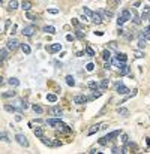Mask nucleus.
I'll return each mask as SVG.
<instances>
[{"instance_id": "obj_1", "label": "nucleus", "mask_w": 150, "mask_h": 154, "mask_svg": "<svg viewBox=\"0 0 150 154\" xmlns=\"http://www.w3.org/2000/svg\"><path fill=\"white\" fill-rule=\"evenodd\" d=\"M119 135H120V130H114V132H111V133L105 135L104 138H101V139H99V144H101V145H107L108 142L114 141V139L119 136Z\"/></svg>"}, {"instance_id": "obj_2", "label": "nucleus", "mask_w": 150, "mask_h": 154, "mask_svg": "<svg viewBox=\"0 0 150 154\" xmlns=\"http://www.w3.org/2000/svg\"><path fill=\"white\" fill-rule=\"evenodd\" d=\"M42 142H44L47 147H62V142L60 141H53V139H50V138H45V136H42V138H39Z\"/></svg>"}, {"instance_id": "obj_3", "label": "nucleus", "mask_w": 150, "mask_h": 154, "mask_svg": "<svg viewBox=\"0 0 150 154\" xmlns=\"http://www.w3.org/2000/svg\"><path fill=\"white\" fill-rule=\"evenodd\" d=\"M116 91H117V94H128L131 90L128 88V87L125 85L122 81H119L117 84H116Z\"/></svg>"}, {"instance_id": "obj_4", "label": "nucleus", "mask_w": 150, "mask_h": 154, "mask_svg": "<svg viewBox=\"0 0 150 154\" xmlns=\"http://www.w3.org/2000/svg\"><path fill=\"white\" fill-rule=\"evenodd\" d=\"M45 123H47V126H50V127L59 129V126H60L62 120H60V117H56V118H50V120H47Z\"/></svg>"}, {"instance_id": "obj_5", "label": "nucleus", "mask_w": 150, "mask_h": 154, "mask_svg": "<svg viewBox=\"0 0 150 154\" xmlns=\"http://www.w3.org/2000/svg\"><path fill=\"white\" fill-rule=\"evenodd\" d=\"M35 32H36V26L32 24V26H26V27H24L21 33L24 34V36H29V37H30V36H33V34H35Z\"/></svg>"}, {"instance_id": "obj_6", "label": "nucleus", "mask_w": 150, "mask_h": 154, "mask_svg": "<svg viewBox=\"0 0 150 154\" xmlns=\"http://www.w3.org/2000/svg\"><path fill=\"white\" fill-rule=\"evenodd\" d=\"M15 141H17L21 147H29V141H27V138L24 136L23 133H18L17 136H15Z\"/></svg>"}, {"instance_id": "obj_7", "label": "nucleus", "mask_w": 150, "mask_h": 154, "mask_svg": "<svg viewBox=\"0 0 150 154\" xmlns=\"http://www.w3.org/2000/svg\"><path fill=\"white\" fill-rule=\"evenodd\" d=\"M89 100H93V99H92V96H90V97H87V96H83V94H80V96H75V97H74V102L78 103V105H81V103H86V102H89Z\"/></svg>"}, {"instance_id": "obj_8", "label": "nucleus", "mask_w": 150, "mask_h": 154, "mask_svg": "<svg viewBox=\"0 0 150 154\" xmlns=\"http://www.w3.org/2000/svg\"><path fill=\"white\" fill-rule=\"evenodd\" d=\"M6 46H8V50H12V51H15L18 46H20V42H18L17 39H9L8 41V43H6Z\"/></svg>"}, {"instance_id": "obj_9", "label": "nucleus", "mask_w": 150, "mask_h": 154, "mask_svg": "<svg viewBox=\"0 0 150 154\" xmlns=\"http://www.w3.org/2000/svg\"><path fill=\"white\" fill-rule=\"evenodd\" d=\"M60 50H62V43H53V45L47 46V51L51 52V54H56V52H59Z\"/></svg>"}, {"instance_id": "obj_10", "label": "nucleus", "mask_w": 150, "mask_h": 154, "mask_svg": "<svg viewBox=\"0 0 150 154\" xmlns=\"http://www.w3.org/2000/svg\"><path fill=\"white\" fill-rule=\"evenodd\" d=\"M101 15H102V18L105 20V18H113L114 17V12L113 11H108V9H101V11H98Z\"/></svg>"}, {"instance_id": "obj_11", "label": "nucleus", "mask_w": 150, "mask_h": 154, "mask_svg": "<svg viewBox=\"0 0 150 154\" xmlns=\"http://www.w3.org/2000/svg\"><path fill=\"white\" fill-rule=\"evenodd\" d=\"M129 70H131V68H129L126 63H123V64H120V66H119V72H120V75H122V76L128 75V73H129Z\"/></svg>"}, {"instance_id": "obj_12", "label": "nucleus", "mask_w": 150, "mask_h": 154, "mask_svg": "<svg viewBox=\"0 0 150 154\" xmlns=\"http://www.w3.org/2000/svg\"><path fill=\"white\" fill-rule=\"evenodd\" d=\"M93 23H96V24H101L102 21H104V18H102V15L99 14V12H93V15H92V18H90Z\"/></svg>"}, {"instance_id": "obj_13", "label": "nucleus", "mask_w": 150, "mask_h": 154, "mask_svg": "<svg viewBox=\"0 0 150 154\" xmlns=\"http://www.w3.org/2000/svg\"><path fill=\"white\" fill-rule=\"evenodd\" d=\"M138 37H143V39H146L147 42H150V30H149V27H147V28H144L143 32H140Z\"/></svg>"}, {"instance_id": "obj_14", "label": "nucleus", "mask_w": 150, "mask_h": 154, "mask_svg": "<svg viewBox=\"0 0 150 154\" xmlns=\"http://www.w3.org/2000/svg\"><path fill=\"white\" fill-rule=\"evenodd\" d=\"M131 20L134 21V24H137V26H140L141 24V17L135 12V11H132V15H131Z\"/></svg>"}, {"instance_id": "obj_15", "label": "nucleus", "mask_w": 150, "mask_h": 154, "mask_svg": "<svg viewBox=\"0 0 150 154\" xmlns=\"http://www.w3.org/2000/svg\"><path fill=\"white\" fill-rule=\"evenodd\" d=\"M149 17H150V6H144L141 14V20H147Z\"/></svg>"}, {"instance_id": "obj_16", "label": "nucleus", "mask_w": 150, "mask_h": 154, "mask_svg": "<svg viewBox=\"0 0 150 154\" xmlns=\"http://www.w3.org/2000/svg\"><path fill=\"white\" fill-rule=\"evenodd\" d=\"M21 8L24 9L26 12H29V11L32 9V2H29V0H23V3H21Z\"/></svg>"}, {"instance_id": "obj_17", "label": "nucleus", "mask_w": 150, "mask_h": 154, "mask_svg": "<svg viewBox=\"0 0 150 154\" xmlns=\"http://www.w3.org/2000/svg\"><path fill=\"white\" fill-rule=\"evenodd\" d=\"M51 114L53 115H56V117H62V109H60V106H53L51 108Z\"/></svg>"}, {"instance_id": "obj_18", "label": "nucleus", "mask_w": 150, "mask_h": 154, "mask_svg": "<svg viewBox=\"0 0 150 154\" xmlns=\"http://www.w3.org/2000/svg\"><path fill=\"white\" fill-rule=\"evenodd\" d=\"M120 17L123 18L125 21H128V20H131V12H129L128 9H123V11H122V14H120Z\"/></svg>"}, {"instance_id": "obj_19", "label": "nucleus", "mask_w": 150, "mask_h": 154, "mask_svg": "<svg viewBox=\"0 0 150 154\" xmlns=\"http://www.w3.org/2000/svg\"><path fill=\"white\" fill-rule=\"evenodd\" d=\"M8 82H9V85L11 87H18L20 85V79H18V78H9Z\"/></svg>"}, {"instance_id": "obj_20", "label": "nucleus", "mask_w": 150, "mask_h": 154, "mask_svg": "<svg viewBox=\"0 0 150 154\" xmlns=\"http://www.w3.org/2000/svg\"><path fill=\"white\" fill-rule=\"evenodd\" d=\"M59 129H60V130H63L65 133H71V132H72V129L69 127L68 124H65V123H60V126H59Z\"/></svg>"}, {"instance_id": "obj_21", "label": "nucleus", "mask_w": 150, "mask_h": 154, "mask_svg": "<svg viewBox=\"0 0 150 154\" xmlns=\"http://www.w3.org/2000/svg\"><path fill=\"white\" fill-rule=\"evenodd\" d=\"M42 32H45V33H50V34H54V33H56V27H53V26H45L44 28H42Z\"/></svg>"}, {"instance_id": "obj_22", "label": "nucleus", "mask_w": 150, "mask_h": 154, "mask_svg": "<svg viewBox=\"0 0 150 154\" xmlns=\"http://www.w3.org/2000/svg\"><path fill=\"white\" fill-rule=\"evenodd\" d=\"M20 46H21V50H23V52H24V54H30V52H32V48H30L27 43H21Z\"/></svg>"}, {"instance_id": "obj_23", "label": "nucleus", "mask_w": 150, "mask_h": 154, "mask_svg": "<svg viewBox=\"0 0 150 154\" xmlns=\"http://www.w3.org/2000/svg\"><path fill=\"white\" fill-rule=\"evenodd\" d=\"M32 109H33V112H35V114H39V115H41V114H42V112H44V109H42V106H39V105H33V106H32Z\"/></svg>"}, {"instance_id": "obj_24", "label": "nucleus", "mask_w": 150, "mask_h": 154, "mask_svg": "<svg viewBox=\"0 0 150 154\" xmlns=\"http://www.w3.org/2000/svg\"><path fill=\"white\" fill-rule=\"evenodd\" d=\"M117 114L119 115H123V117H128L129 115V111L126 108H117Z\"/></svg>"}, {"instance_id": "obj_25", "label": "nucleus", "mask_w": 150, "mask_h": 154, "mask_svg": "<svg viewBox=\"0 0 150 154\" xmlns=\"http://www.w3.org/2000/svg\"><path fill=\"white\" fill-rule=\"evenodd\" d=\"M102 57H104L105 61H111V59H113V57H111V52L108 51V50H105V51L102 52Z\"/></svg>"}, {"instance_id": "obj_26", "label": "nucleus", "mask_w": 150, "mask_h": 154, "mask_svg": "<svg viewBox=\"0 0 150 154\" xmlns=\"http://www.w3.org/2000/svg\"><path fill=\"white\" fill-rule=\"evenodd\" d=\"M66 84H68L69 87H74V85H75V79H74V76H72V75H68V76H66Z\"/></svg>"}, {"instance_id": "obj_27", "label": "nucleus", "mask_w": 150, "mask_h": 154, "mask_svg": "<svg viewBox=\"0 0 150 154\" xmlns=\"http://www.w3.org/2000/svg\"><path fill=\"white\" fill-rule=\"evenodd\" d=\"M15 91H5V93L2 94V97L3 99H9V97H15Z\"/></svg>"}, {"instance_id": "obj_28", "label": "nucleus", "mask_w": 150, "mask_h": 154, "mask_svg": "<svg viewBox=\"0 0 150 154\" xmlns=\"http://www.w3.org/2000/svg\"><path fill=\"white\" fill-rule=\"evenodd\" d=\"M18 106H20L21 109H24V111H26L27 108H29V105H27V102H26V100H23V99H20V100H18Z\"/></svg>"}, {"instance_id": "obj_29", "label": "nucleus", "mask_w": 150, "mask_h": 154, "mask_svg": "<svg viewBox=\"0 0 150 154\" xmlns=\"http://www.w3.org/2000/svg\"><path fill=\"white\" fill-rule=\"evenodd\" d=\"M33 133H35V136H36V138H42V136H44V130H42L41 127H36Z\"/></svg>"}, {"instance_id": "obj_30", "label": "nucleus", "mask_w": 150, "mask_h": 154, "mask_svg": "<svg viewBox=\"0 0 150 154\" xmlns=\"http://www.w3.org/2000/svg\"><path fill=\"white\" fill-rule=\"evenodd\" d=\"M86 54H87L89 57H95V50L87 45V46H86Z\"/></svg>"}, {"instance_id": "obj_31", "label": "nucleus", "mask_w": 150, "mask_h": 154, "mask_svg": "<svg viewBox=\"0 0 150 154\" xmlns=\"http://www.w3.org/2000/svg\"><path fill=\"white\" fill-rule=\"evenodd\" d=\"M98 130H101V124H96V126H92V129L87 132V135H93L95 132H98Z\"/></svg>"}, {"instance_id": "obj_32", "label": "nucleus", "mask_w": 150, "mask_h": 154, "mask_svg": "<svg viewBox=\"0 0 150 154\" xmlns=\"http://www.w3.org/2000/svg\"><path fill=\"white\" fill-rule=\"evenodd\" d=\"M9 55H8V50H0V61L2 60H6Z\"/></svg>"}, {"instance_id": "obj_33", "label": "nucleus", "mask_w": 150, "mask_h": 154, "mask_svg": "<svg viewBox=\"0 0 150 154\" xmlns=\"http://www.w3.org/2000/svg\"><path fill=\"white\" fill-rule=\"evenodd\" d=\"M18 8V2L17 0H11V3H9V11H15Z\"/></svg>"}, {"instance_id": "obj_34", "label": "nucleus", "mask_w": 150, "mask_h": 154, "mask_svg": "<svg viewBox=\"0 0 150 154\" xmlns=\"http://www.w3.org/2000/svg\"><path fill=\"white\" fill-rule=\"evenodd\" d=\"M0 141H5V142H11L9 136L6 135V132H0Z\"/></svg>"}, {"instance_id": "obj_35", "label": "nucleus", "mask_w": 150, "mask_h": 154, "mask_svg": "<svg viewBox=\"0 0 150 154\" xmlns=\"http://www.w3.org/2000/svg\"><path fill=\"white\" fill-rule=\"evenodd\" d=\"M75 34H77V37H78V39H84V36H86V34H84V32H83V28H77V32H75Z\"/></svg>"}, {"instance_id": "obj_36", "label": "nucleus", "mask_w": 150, "mask_h": 154, "mask_svg": "<svg viewBox=\"0 0 150 154\" xmlns=\"http://www.w3.org/2000/svg\"><path fill=\"white\" fill-rule=\"evenodd\" d=\"M5 111L8 112H17V108L14 105H5Z\"/></svg>"}, {"instance_id": "obj_37", "label": "nucleus", "mask_w": 150, "mask_h": 154, "mask_svg": "<svg viewBox=\"0 0 150 154\" xmlns=\"http://www.w3.org/2000/svg\"><path fill=\"white\" fill-rule=\"evenodd\" d=\"M119 3H120V0H108V5H110L113 9L117 8V6H119Z\"/></svg>"}, {"instance_id": "obj_38", "label": "nucleus", "mask_w": 150, "mask_h": 154, "mask_svg": "<svg viewBox=\"0 0 150 154\" xmlns=\"http://www.w3.org/2000/svg\"><path fill=\"white\" fill-rule=\"evenodd\" d=\"M47 100H48V102H57V96H56V94H47Z\"/></svg>"}, {"instance_id": "obj_39", "label": "nucleus", "mask_w": 150, "mask_h": 154, "mask_svg": "<svg viewBox=\"0 0 150 154\" xmlns=\"http://www.w3.org/2000/svg\"><path fill=\"white\" fill-rule=\"evenodd\" d=\"M87 85H89V88H92V90H96V88H99V84H98V82H95V81H90Z\"/></svg>"}, {"instance_id": "obj_40", "label": "nucleus", "mask_w": 150, "mask_h": 154, "mask_svg": "<svg viewBox=\"0 0 150 154\" xmlns=\"http://www.w3.org/2000/svg\"><path fill=\"white\" fill-rule=\"evenodd\" d=\"M146 42H147L146 39H143V37H140V39H138V48H140V50H143V48L146 46Z\"/></svg>"}, {"instance_id": "obj_41", "label": "nucleus", "mask_w": 150, "mask_h": 154, "mask_svg": "<svg viewBox=\"0 0 150 154\" xmlns=\"http://www.w3.org/2000/svg\"><path fill=\"white\" fill-rule=\"evenodd\" d=\"M108 85H110V81H108V79H104V81H102V82L99 84V87H101L102 90H105V88H107Z\"/></svg>"}, {"instance_id": "obj_42", "label": "nucleus", "mask_w": 150, "mask_h": 154, "mask_svg": "<svg viewBox=\"0 0 150 154\" xmlns=\"http://www.w3.org/2000/svg\"><path fill=\"white\" fill-rule=\"evenodd\" d=\"M102 96V91H99V90H93V94H92V99H96V97H101Z\"/></svg>"}, {"instance_id": "obj_43", "label": "nucleus", "mask_w": 150, "mask_h": 154, "mask_svg": "<svg viewBox=\"0 0 150 154\" xmlns=\"http://www.w3.org/2000/svg\"><path fill=\"white\" fill-rule=\"evenodd\" d=\"M26 17L29 18V20H32V21H38V17H36V15H33V14H32L30 11H29V12L26 14Z\"/></svg>"}, {"instance_id": "obj_44", "label": "nucleus", "mask_w": 150, "mask_h": 154, "mask_svg": "<svg viewBox=\"0 0 150 154\" xmlns=\"http://www.w3.org/2000/svg\"><path fill=\"white\" fill-rule=\"evenodd\" d=\"M83 11H84V15H86L87 18H92V15H93V12H92V11H90L89 8H84Z\"/></svg>"}, {"instance_id": "obj_45", "label": "nucleus", "mask_w": 150, "mask_h": 154, "mask_svg": "<svg viewBox=\"0 0 150 154\" xmlns=\"http://www.w3.org/2000/svg\"><path fill=\"white\" fill-rule=\"evenodd\" d=\"M128 141H129V138H128V135H126V133H122V142H123V144H126Z\"/></svg>"}, {"instance_id": "obj_46", "label": "nucleus", "mask_w": 150, "mask_h": 154, "mask_svg": "<svg viewBox=\"0 0 150 154\" xmlns=\"http://www.w3.org/2000/svg\"><path fill=\"white\" fill-rule=\"evenodd\" d=\"M111 153H114V154H117V153H122V148H119V147H113Z\"/></svg>"}, {"instance_id": "obj_47", "label": "nucleus", "mask_w": 150, "mask_h": 154, "mask_svg": "<svg viewBox=\"0 0 150 154\" xmlns=\"http://www.w3.org/2000/svg\"><path fill=\"white\" fill-rule=\"evenodd\" d=\"M86 69H87L89 72H92V70H93V69H95V64H93V63H89L87 66H86Z\"/></svg>"}, {"instance_id": "obj_48", "label": "nucleus", "mask_w": 150, "mask_h": 154, "mask_svg": "<svg viewBox=\"0 0 150 154\" xmlns=\"http://www.w3.org/2000/svg\"><path fill=\"white\" fill-rule=\"evenodd\" d=\"M135 57H137V59H143V57H144V54H143L141 51H135Z\"/></svg>"}, {"instance_id": "obj_49", "label": "nucleus", "mask_w": 150, "mask_h": 154, "mask_svg": "<svg viewBox=\"0 0 150 154\" xmlns=\"http://www.w3.org/2000/svg\"><path fill=\"white\" fill-rule=\"evenodd\" d=\"M134 8H138V6H140V5H141V2H140V0H134Z\"/></svg>"}, {"instance_id": "obj_50", "label": "nucleus", "mask_w": 150, "mask_h": 154, "mask_svg": "<svg viewBox=\"0 0 150 154\" xmlns=\"http://www.w3.org/2000/svg\"><path fill=\"white\" fill-rule=\"evenodd\" d=\"M48 12L53 14V15H56V14H59V9H48Z\"/></svg>"}, {"instance_id": "obj_51", "label": "nucleus", "mask_w": 150, "mask_h": 154, "mask_svg": "<svg viewBox=\"0 0 150 154\" xmlns=\"http://www.w3.org/2000/svg\"><path fill=\"white\" fill-rule=\"evenodd\" d=\"M72 24H74V26L77 27V28H78V27H80V23H78V21H77V20H75V18L72 20Z\"/></svg>"}, {"instance_id": "obj_52", "label": "nucleus", "mask_w": 150, "mask_h": 154, "mask_svg": "<svg viewBox=\"0 0 150 154\" xmlns=\"http://www.w3.org/2000/svg\"><path fill=\"white\" fill-rule=\"evenodd\" d=\"M15 33H17V26L14 24V26H12V30H11V34H15Z\"/></svg>"}, {"instance_id": "obj_53", "label": "nucleus", "mask_w": 150, "mask_h": 154, "mask_svg": "<svg viewBox=\"0 0 150 154\" xmlns=\"http://www.w3.org/2000/svg\"><path fill=\"white\" fill-rule=\"evenodd\" d=\"M66 41H69V42L74 41V36H72V34H68V36H66Z\"/></svg>"}, {"instance_id": "obj_54", "label": "nucleus", "mask_w": 150, "mask_h": 154, "mask_svg": "<svg viewBox=\"0 0 150 154\" xmlns=\"http://www.w3.org/2000/svg\"><path fill=\"white\" fill-rule=\"evenodd\" d=\"M104 68H105V69H110V68H111V63H110V61H105V66H104Z\"/></svg>"}, {"instance_id": "obj_55", "label": "nucleus", "mask_w": 150, "mask_h": 154, "mask_svg": "<svg viewBox=\"0 0 150 154\" xmlns=\"http://www.w3.org/2000/svg\"><path fill=\"white\" fill-rule=\"evenodd\" d=\"M95 34H98V36H102V34H104V32H95Z\"/></svg>"}, {"instance_id": "obj_56", "label": "nucleus", "mask_w": 150, "mask_h": 154, "mask_svg": "<svg viewBox=\"0 0 150 154\" xmlns=\"http://www.w3.org/2000/svg\"><path fill=\"white\" fill-rule=\"evenodd\" d=\"M147 145L150 147V138H147Z\"/></svg>"}, {"instance_id": "obj_57", "label": "nucleus", "mask_w": 150, "mask_h": 154, "mask_svg": "<svg viewBox=\"0 0 150 154\" xmlns=\"http://www.w3.org/2000/svg\"><path fill=\"white\" fill-rule=\"evenodd\" d=\"M2 82H3V78L0 76V84H2Z\"/></svg>"}, {"instance_id": "obj_58", "label": "nucleus", "mask_w": 150, "mask_h": 154, "mask_svg": "<svg viewBox=\"0 0 150 154\" xmlns=\"http://www.w3.org/2000/svg\"><path fill=\"white\" fill-rule=\"evenodd\" d=\"M2 3H3V2H2V0H0V5H2Z\"/></svg>"}, {"instance_id": "obj_59", "label": "nucleus", "mask_w": 150, "mask_h": 154, "mask_svg": "<svg viewBox=\"0 0 150 154\" xmlns=\"http://www.w3.org/2000/svg\"><path fill=\"white\" fill-rule=\"evenodd\" d=\"M149 30H150V26H149Z\"/></svg>"}]
</instances>
